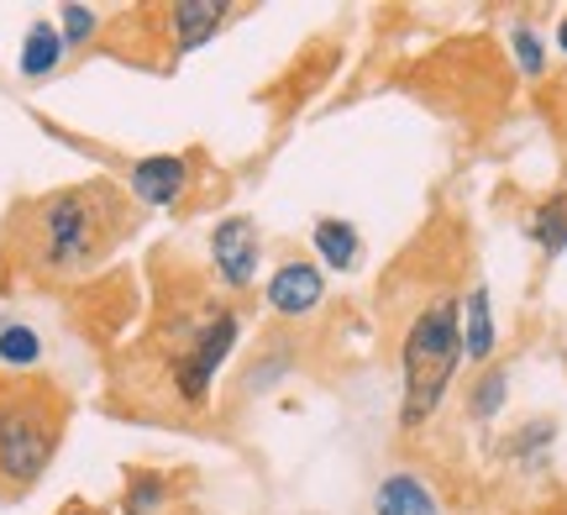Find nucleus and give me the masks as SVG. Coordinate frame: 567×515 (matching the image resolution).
Listing matches in <instances>:
<instances>
[{
	"mask_svg": "<svg viewBox=\"0 0 567 515\" xmlns=\"http://www.w3.org/2000/svg\"><path fill=\"white\" fill-rule=\"evenodd\" d=\"M59 515H95V511H90V505H63Z\"/></svg>",
	"mask_w": 567,
	"mask_h": 515,
	"instance_id": "6ab92c4d",
	"label": "nucleus"
},
{
	"mask_svg": "<svg viewBox=\"0 0 567 515\" xmlns=\"http://www.w3.org/2000/svg\"><path fill=\"white\" fill-rule=\"evenodd\" d=\"M63 59V32L59 27H48V21H32V32L21 42V74L27 80H42V74H53Z\"/></svg>",
	"mask_w": 567,
	"mask_h": 515,
	"instance_id": "f8f14e48",
	"label": "nucleus"
},
{
	"mask_svg": "<svg viewBox=\"0 0 567 515\" xmlns=\"http://www.w3.org/2000/svg\"><path fill=\"white\" fill-rule=\"evenodd\" d=\"M505 390H509V373L505 369H488L484 379H478V390H473V415H478V421L499 415V405H505Z\"/></svg>",
	"mask_w": 567,
	"mask_h": 515,
	"instance_id": "dca6fc26",
	"label": "nucleus"
},
{
	"mask_svg": "<svg viewBox=\"0 0 567 515\" xmlns=\"http://www.w3.org/2000/svg\"><path fill=\"white\" fill-rule=\"evenodd\" d=\"M126 185H132V200H142V206H174L189 185V164L179 153H153V158L132 164Z\"/></svg>",
	"mask_w": 567,
	"mask_h": 515,
	"instance_id": "423d86ee",
	"label": "nucleus"
},
{
	"mask_svg": "<svg viewBox=\"0 0 567 515\" xmlns=\"http://www.w3.org/2000/svg\"><path fill=\"white\" fill-rule=\"evenodd\" d=\"M310 243H316V253L326 258V268H337V274H352L358 258H363V237H358V227L342 222V216H321L316 231H310Z\"/></svg>",
	"mask_w": 567,
	"mask_h": 515,
	"instance_id": "1a4fd4ad",
	"label": "nucleus"
},
{
	"mask_svg": "<svg viewBox=\"0 0 567 515\" xmlns=\"http://www.w3.org/2000/svg\"><path fill=\"white\" fill-rule=\"evenodd\" d=\"M122 515H163V478L158 474H132Z\"/></svg>",
	"mask_w": 567,
	"mask_h": 515,
	"instance_id": "2eb2a0df",
	"label": "nucleus"
},
{
	"mask_svg": "<svg viewBox=\"0 0 567 515\" xmlns=\"http://www.w3.org/2000/svg\"><path fill=\"white\" fill-rule=\"evenodd\" d=\"M231 348H237V316H231V310H216V316L189 337V348L174 358V369H168L174 373V384H179L184 405H205L210 379H216V369L226 363V352Z\"/></svg>",
	"mask_w": 567,
	"mask_h": 515,
	"instance_id": "20e7f679",
	"label": "nucleus"
},
{
	"mask_svg": "<svg viewBox=\"0 0 567 515\" xmlns=\"http://www.w3.org/2000/svg\"><path fill=\"white\" fill-rule=\"evenodd\" d=\"M122 227L126 222L116 210V195L105 185L59 189L27 216V258L48 274H74L95 264Z\"/></svg>",
	"mask_w": 567,
	"mask_h": 515,
	"instance_id": "f257e3e1",
	"label": "nucleus"
},
{
	"mask_svg": "<svg viewBox=\"0 0 567 515\" xmlns=\"http://www.w3.org/2000/svg\"><path fill=\"white\" fill-rule=\"evenodd\" d=\"M42 358V342L32 327H21V321H11V327H0V363L6 369H32Z\"/></svg>",
	"mask_w": 567,
	"mask_h": 515,
	"instance_id": "4468645a",
	"label": "nucleus"
},
{
	"mask_svg": "<svg viewBox=\"0 0 567 515\" xmlns=\"http://www.w3.org/2000/svg\"><path fill=\"white\" fill-rule=\"evenodd\" d=\"M321 295H326V274L316 264H305V258H289L268 279V306L279 310V316H310V310L321 306Z\"/></svg>",
	"mask_w": 567,
	"mask_h": 515,
	"instance_id": "0eeeda50",
	"label": "nucleus"
},
{
	"mask_svg": "<svg viewBox=\"0 0 567 515\" xmlns=\"http://www.w3.org/2000/svg\"><path fill=\"white\" fill-rule=\"evenodd\" d=\"M373 515H436V499L415 474H389L373 495Z\"/></svg>",
	"mask_w": 567,
	"mask_h": 515,
	"instance_id": "9d476101",
	"label": "nucleus"
},
{
	"mask_svg": "<svg viewBox=\"0 0 567 515\" xmlns=\"http://www.w3.org/2000/svg\"><path fill=\"white\" fill-rule=\"evenodd\" d=\"M557 42H563V53H567V21H563V27H557Z\"/></svg>",
	"mask_w": 567,
	"mask_h": 515,
	"instance_id": "aec40b11",
	"label": "nucleus"
},
{
	"mask_svg": "<svg viewBox=\"0 0 567 515\" xmlns=\"http://www.w3.org/2000/svg\"><path fill=\"white\" fill-rule=\"evenodd\" d=\"M231 17V6L221 0H184V6H168V27H174V42L179 48H200L205 38H216V27Z\"/></svg>",
	"mask_w": 567,
	"mask_h": 515,
	"instance_id": "6e6552de",
	"label": "nucleus"
},
{
	"mask_svg": "<svg viewBox=\"0 0 567 515\" xmlns=\"http://www.w3.org/2000/svg\"><path fill=\"white\" fill-rule=\"evenodd\" d=\"M95 38V11L90 6H63V42H90Z\"/></svg>",
	"mask_w": 567,
	"mask_h": 515,
	"instance_id": "a211bd4d",
	"label": "nucleus"
},
{
	"mask_svg": "<svg viewBox=\"0 0 567 515\" xmlns=\"http://www.w3.org/2000/svg\"><path fill=\"white\" fill-rule=\"evenodd\" d=\"M210 264L221 274L226 289H247L258 274V231L247 216H226L221 227L210 231Z\"/></svg>",
	"mask_w": 567,
	"mask_h": 515,
	"instance_id": "39448f33",
	"label": "nucleus"
},
{
	"mask_svg": "<svg viewBox=\"0 0 567 515\" xmlns=\"http://www.w3.org/2000/svg\"><path fill=\"white\" fill-rule=\"evenodd\" d=\"M59 447V405L32 390L0 400V484L17 495L32 490Z\"/></svg>",
	"mask_w": 567,
	"mask_h": 515,
	"instance_id": "7ed1b4c3",
	"label": "nucleus"
},
{
	"mask_svg": "<svg viewBox=\"0 0 567 515\" xmlns=\"http://www.w3.org/2000/svg\"><path fill=\"white\" fill-rule=\"evenodd\" d=\"M509 42H515V59H520V74H542V42L530 27H509Z\"/></svg>",
	"mask_w": 567,
	"mask_h": 515,
	"instance_id": "f3484780",
	"label": "nucleus"
},
{
	"mask_svg": "<svg viewBox=\"0 0 567 515\" xmlns=\"http://www.w3.org/2000/svg\"><path fill=\"white\" fill-rule=\"evenodd\" d=\"M530 237H536V248L547 253V258H557V253L567 248V189L536 206V216H530Z\"/></svg>",
	"mask_w": 567,
	"mask_h": 515,
	"instance_id": "ddd939ff",
	"label": "nucleus"
},
{
	"mask_svg": "<svg viewBox=\"0 0 567 515\" xmlns=\"http://www.w3.org/2000/svg\"><path fill=\"white\" fill-rule=\"evenodd\" d=\"M463 310L452 306V300H436L431 310H421L405 331V352H400V363H405V421L410 432L425 426L436 405H442L446 384H452V373L463 363Z\"/></svg>",
	"mask_w": 567,
	"mask_h": 515,
	"instance_id": "f03ea898",
	"label": "nucleus"
},
{
	"mask_svg": "<svg viewBox=\"0 0 567 515\" xmlns=\"http://www.w3.org/2000/svg\"><path fill=\"white\" fill-rule=\"evenodd\" d=\"M463 352L473 358V363L494 358V310H488V289L484 285L473 289L467 306H463Z\"/></svg>",
	"mask_w": 567,
	"mask_h": 515,
	"instance_id": "9b49d317",
	"label": "nucleus"
}]
</instances>
